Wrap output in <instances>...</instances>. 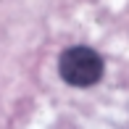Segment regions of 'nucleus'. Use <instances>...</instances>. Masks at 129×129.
<instances>
[{"label": "nucleus", "instance_id": "nucleus-1", "mask_svg": "<svg viewBox=\"0 0 129 129\" xmlns=\"http://www.w3.org/2000/svg\"><path fill=\"white\" fill-rule=\"evenodd\" d=\"M103 58L98 50L77 45V48H69L61 53V61H58V74L66 84L71 87H92L98 84L103 77Z\"/></svg>", "mask_w": 129, "mask_h": 129}]
</instances>
